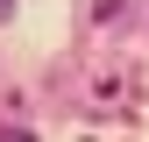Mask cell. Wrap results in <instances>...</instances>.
Instances as JSON below:
<instances>
[{"label": "cell", "instance_id": "1", "mask_svg": "<svg viewBox=\"0 0 149 142\" xmlns=\"http://www.w3.org/2000/svg\"><path fill=\"white\" fill-rule=\"evenodd\" d=\"M0 14H7V0H0Z\"/></svg>", "mask_w": 149, "mask_h": 142}]
</instances>
